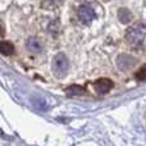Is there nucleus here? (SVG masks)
Here are the masks:
<instances>
[{
	"label": "nucleus",
	"mask_w": 146,
	"mask_h": 146,
	"mask_svg": "<svg viewBox=\"0 0 146 146\" xmlns=\"http://www.w3.org/2000/svg\"><path fill=\"white\" fill-rule=\"evenodd\" d=\"M127 42L131 44L135 48H139L144 44L145 40V27L144 26H136V27L131 28L126 35Z\"/></svg>",
	"instance_id": "obj_1"
},
{
	"label": "nucleus",
	"mask_w": 146,
	"mask_h": 146,
	"mask_svg": "<svg viewBox=\"0 0 146 146\" xmlns=\"http://www.w3.org/2000/svg\"><path fill=\"white\" fill-rule=\"evenodd\" d=\"M68 59L66 58L64 54H58L55 55L53 60V69H54V73L59 77H63L67 72H68Z\"/></svg>",
	"instance_id": "obj_2"
},
{
	"label": "nucleus",
	"mask_w": 146,
	"mask_h": 146,
	"mask_svg": "<svg viewBox=\"0 0 146 146\" xmlns=\"http://www.w3.org/2000/svg\"><path fill=\"white\" fill-rule=\"evenodd\" d=\"M78 17L83 23L88 25L95 18V12H94V9L90 5H82V7L78 8Z\"/></svg>",
	"instance_id": "obj_3"
},
{
	"label": "nucleus",
	"mask_w": 146,
	"mask_h": 146,
	"mask_svg": "<svg viewBox=\"0 0 146 146\" xmlns=\"http://www.w3.org/2000/svg\"><path fill=\"white\" fill-rule=\"evenodd\" d=\"M111 87H113V82H111L109 78H100V80H98L95 82V90H96V92L101 94V95L109 92Z\"/></svg>",
	"instance_id": "obj_4"
},
{
	"label": "nucleus",
	"mask_w": 146,
	"mask_h": 146,
	"mask_svg": "<svg viewBox=\"0 0 146 146\" xmlns=\"http://www.w3.org/2000/svg\"><path fill=\"white\" fill-rule=\"evenodd\" d=\"M0 53L5 56L12 55L14 53V45L10 41H1L0 42Z\"/></svg>",
	"instance_id": "obj_5"
},
{
	"label": "nucleus",
	"mask_w": 146,
	"mask_h": 146,
	"mask_svg": "<svg viewBox=\"0 0 146 146\" xmlns=\"http://www.w3.org/2000/svg\"><path fill=\"white\" fill-rule=\"evenodd\" d=\"M27 46L33 53H41V51H42V45H41L40 41H37L36 38H28Z\"/></svg>",
	"instance_id": "obj_6"
},
{
	"label": "nucleus",
	"mask_w": 146,
	"mask_h": 146,
	"mask_svg": "<svg viewBox=\"0 0 146 146\" xmlns=\"http://www.w3.org/2000/svg\"><path fill=\"white\" fill-rule=\"evenodd\" d=\"M119 62H124V64H122V66H119V68L122 69V71H126L127 68H131L132 66L135 64V60L132 59V56H127V55H122L118 58Z\"/></svg>",
	"instance_id": "obj_7"
},
{
	"label": "nucleus",
	"mask_w": 146,
	"mask_h": 146,
	"mask_svg": "<svg viewBox=\"0 0 146 146\" xmlns=\"http://www.w3.org/2000/svg\"><path fill=\"white\" fill-rule=\"evenodd\" d=\"M132 19V14L127 9H121L119 10V21L122 23H128Z\"/></svg>",
	"instance_id": "obj_8"
},
{
	"label": "nucleus",
	"mask_w": 146,
	"mask_h": 146,
	"mask_svg": "<svg viewBox=\"0 0 146 146\" xmlns=\"http://www.w3.org/2000/svg\"><path fill=\"white\" fill-rule=\"evenodd\" d=\"M83 92H85V90H83L81 86H71V87L67 90V94L71 95V96H73V95H82Z\"/></svg>",
	"instance_id": "obj_9"
},
{
	"label": "nucleus",
	"mask_w": 146,
	"mask_h": 146,
	"mask_svg": "<svg viewBox=\"0 0 146 146\" xmlns=\"http://www.w3.org/2000/svg\"><path fill=\"white\" fill-rule=\"evenodd\" d=\"M137 80H140V81L145 80V67H142V68L140 69V72L137 73Z\"/></svg>",
	"instance_id": "obj_10"
},
{
	"label": "nucleus",
	"mask_w": 146,
	"mask_h": 146,
	"mask_svg": "<svg viewBox=\"0 0 146 146\" xmlns=\"http://www.w3.org/2000/svg\"><path fill=\"white\" fill-rule=\"evenodd\" d=\"M3 33H4V31H3V27H1V26H0V37H1V36H3Z\"/></svg>",
	"instance_id": "obj_11"
}]
</instances>
